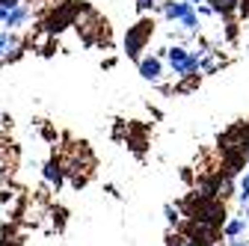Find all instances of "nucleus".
I'll list each match as a JSON object with an SVG mask.
<instances>
[{"label": "nucleus", "instance_id": "obj_1", "mask_svg": "<svg viewBox=\"0 0 249 246\" xmlns=\"http://www.w3.org/2000/svg\"><path fill=\"white\" fill-rule=\"evenodd\" d=\"M163 56L169 59V69H172V74H178V77H193V74L199 71V63H202V51H187L184 45L166 48Z\"/></svg>", "mask_w": 249, "mask_h": 246}, {"label": "nucleus", "instance_id": "obj_2", "mask_svg": "<svg viewBox=\"0 0 249 246\" xmlns=\"http://www.w3.org/2000/svg\"><path fill=\"white\" fill-rule=\"evenodd\" d=\"M154 33V21L151 18H140L134 27H128V33H124V53H128L131 59H140L148 39Z\"/></svg>", "mask_w": 249, "mask_h": 246}, {"label": "nucleus", "instance_id": "obj_3", "mask_svg": "<svg viewBox=\"0 0 249 246\" xmlns=\"http://www.w3.org/2000/svg\"><path fill=\"white\" fill-rule=\"evenodd\" d=\"M30 12H33V9H30V3H21V0H18V3L9 9V15L3 18V24H6V30H9V33H15V30H21V27L27 24Z\"/></svg>", "mask_w": 249, "mask_h": 246}, {"label": "nucleus", "instance_id": "obj_4", "mask_svg": "<svg viewBox=\"0 0 249 246\" xmlns=\"http://www.w3.org/2000/svg\"><path fill=\"white\" fill-rule=\"evenodd\" d=\"M137 66H140V74H142L145 80H160V74H163L160 56H140Z\"/></svg>", "mask_w": 249, "mask_h": 246}, {"label": "nucleus", "instance_id": "obj_5", "mask_svg": "<svg viewBox=\"0 0 249 246\" xmlns=\"http://www.w3.org/2000/svg\"><path fill=\"white\" fill-rule=\"evenodd\" d=\"M190 9H196V6H190L187 0H163V15H166V21H181Z\"/></svg>", "mask_w": 249, "mask_h": 246}, {"label": "nucleus", "instance_id": "obj_6", "mask_svg": "<svg viewBox=\"0 0 249 246\" xmlns=\"http://www.w3.org/2000/svg\"><path fill=\"white\" fill-rule=\"evenodd\" d=\"M208 3H211V12L216 15H231L240 6V0H208Z\"/></svg>", "mask_w": 249, "mask_h": 246}, {"label": "nucleus", "instance_id": "obj_7", "mask_svg": "<svg viewBox=\"0 0 249 246\" xmlns=\"http://www.w3.org/2000/svg\"><path fill=\"white\" fill-rule=\"evenodd\" d=\"M45 178L53 184V187H62V163L48 160V163H45Z\"/></svg>", "mask_w": 249, "mask_h": 246}, {"label": "nucleus", "instance_id": "obj_8", "mask_svg": "<svg viewBox=\"0 0 249 246\" xmlns=\"http://www.w3.org/2000/svg\"><path fill=\"white\" fill-rule=\"evenodd\" d=\"M15 48H18V36L9 33V30H0V56L9 53V51H15Z\"/></svg>", "mask_w": 249, "mask_h": 246}, {"label": "nucleus", "instance_id": "obj_9", "mask_svg": "<svg viewBox=\"0 0 249 246\" xmlns=\"http://www.w3.org/2000/svg\"><path fill=\"white\" fill-rule=\"evenodd\" d=\"M243 231H246V220H243V217H237V220H229V223L223 226V234H226V237H240Z\"/></svg>", "mask_w": 249, "mask_h": 246}, {"label": "nucleus", "instance_id": "obj_10", "mask_svg": "<svg viewBox=\"0 0 249 246\" xmlns=\"http://www.w3.org/2000/svg\"><path fill=\"white\" fill-rule=\"evenodd\" d=\"M178 24H181L184 30H196V27H199V15H196V9H190V12H187Z\"/></svg>", "mask_w": 249, "mask_h": 246}, {"label": "nucleus", "instance_id": "obj_11", "mask_svg": "<svg viewBox=\"0 0 249 246\" xmlns=\"http://www.w3.org/2000/svg\"><path fill=\"white\" fill-rule=\"evenodd\" d=\"M240 202H243V205H249V172L240 178Z\"/></svg>", "mask_w": 249, "mask_h": 246}, {"label": "nucleus", "instance_id": "obj_12", "mask_svg": "<svg viewBox=\"0 0 249 246\" xmlns=\"http://www.w3.org/2000/svg\"><path fill=\"white\" fill-rule=\"evenodd\" d=\"M163 213H166V220H169V226H178V223H181V217H178V208L166 205V208H163Z\"/></svg>", "mask_w": 249, "mask_h": 246}, {"label": "nucleus", "instance_id": "obj_13", "mask_svg": "<svg viewBox=\"0 0 249 246\" xmlns=\"http://www.w3.org/2000/svg\"><path fill=\"white\" fill-rule=\"evenodd\" d=\"M137 6H140V12H145V9H154V0H140Z\"/></svg>", "mask_w": 249, "mask_h": 246}, {"label": "nucleus", "instance_id": "obj_14", "mask_svg": "<svg viewBox=\"0 0 249 246\" xmlns=\"http://www.w3.org/2000/svg\"><path fill=\"white\" fill-rule=\"evenodd\" d=\"M229 246H249L246 240H240V237H229Z\"/></svg>", "mask_w": 249, "mask_h": 246}, {"label": "nucleus", "instance_id": "obj_15", "mask_svg": "<svg viewBox=\"0 0 249 246\" xmlns=\"http://www.w3.org/2000/svg\"><path fill=\"white\" fill-rule=\"evenodd\" d=\"M187 3H190V6H199V3H205V0H187Z\"/></svg>", "mask_w": 249, "mask_h": 246}, {"label": "nucleus", "instance_id": "obj_16", "mask_svg": "<svg viewBox=\"0 0 249 246\" xmlns=\"http://www.w3.org/2000/svg\"><path fill=\"white\" fill-rule=\"evenodd\" d=\"M6 3H18V0H6Z\"/></svg>", "mask_w": 249, "mask_h": 246}]
</instances>
